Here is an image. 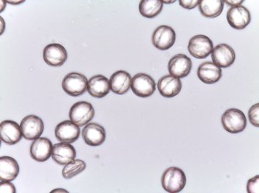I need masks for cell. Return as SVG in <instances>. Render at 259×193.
Segmentation results:
<instances>
[{"label":"cell","instance_id":"20","mask_svg":"<svg viewBox=\"0 0 259 193\" xmlns=\"http://www.w3.org/2000/svg\"><path fill=\"white\" fill-rule=\"evenodd\" d=\"M132 76L125 71H118L110 78L111 91L118 95H123L129 91L132 86Z\"/></svg>","mask_w":259,"mask_h":193},{"label":"cell","instance_id":"27","mask_svg":"<svg viewBox=\"0 0 259 193\" xmlns=\"http://www.w3.org/2000/svg\"><path fill=\"white\" fill-rule=\"evenodd\" d=\"M259 176L256 175L249 179L247 182V191L250 193H258Z\"/></svg>","mask_w":259,"mask_h":193},{"label":"cell","instance_id":"23","mask_svg":"<svg viewBox=\"0 0 259 193\" xmlns=\"http://www.w3.org/2000/svg\"><path fill=\"white\" fill-rule=\"evenodd\" d=\"M224 9V1L222 0H203L199 4V10L204 17L215 18L221 16Z\"/></svg>","mask_w":259,"mask_h":193},{"label":"cell","instance_id":"30","mask_svg":"<svg viewBox=\"0 0 259 193\" xmlns=\"http://www.w3.org/2000/svg\"><path fill=\"white\" fill-rule=\"evenodd\" d=\"M244 3V1L241 0V1H225L224 4H227V5H229L231 7H234V6H241L242 4Z\"/></svg>","mask_w":259,"mask_h":193},{"label":"cell","instance_id":"18","mask_svg":"<svg viewBox=\"0 0 259 193\" xmlns=\"http://www.w3.org/2000/svg\"><path fill=\"white\" fill-rule=\"evenodd\" d=\"M76 157V150L70 143H56L54 145L52 159L57 164L65 166L74 161Z\"/></svg>","mask_w":259,"mask_h":193},{"label":"cell","instance_id":"2","mask_svg":"<svg viewBox=\"0 0 259 193\" xmlns=\"http://www.w3.org/2000/svg\"><path fill=\"white\" fill-rule=\"evenodd\" d=\"M221 123L225 130L232 134H238L246 128L247 120L243 111L238 109H229L221 117Z\"/></svg>","mask_w":259,"mask_h":193},{"label":"cell","instance_id":"31","mask_svg":"<svg viewBox=\"0 0 259 193\" xmlns=\"http://www.w3.org/2000/svg\"><path fill=\"white\" fill-rule=\"evenodd\" d=\"M1 35L3 34L4 32V29H5V28H6V25H5V21H4L3 18H1Z\"/></svg>","mask_w":259,"mask_h":193},{"label":"cell","instance_id":"6","mask_svg":"<svg viewBox=\"0 0 259 193\" xmlns=\"http://www.w3.org/2000/svg\"><path fill=\"white\" fill-rule=\"evenodd\" d=\"M20 128L24 138L30 140H36L44 133L45 124L40 117L30 115L22 120Z\"/></svg>","mask_w":259,"mask_h":193},{"label":"cell","instance_id":"19","mask_svg":"<svg viewBox=\"0 0 259 193\" xmlns=\"http://www.w3.org/2000/svg\"><path fill=\"white\" fill-rule=\"evenodd\" d=\"M157 88L160 94L164 98H174L182 90V82L178 78L172 75H165L159 79Z\"/></svg>","mask_w":259,"mask_h":193},{"label":"cell","instance_id":"35","mask_svg":"<svg viewBox=\"0 0 259 193\" xmlns=\"http://www.w3.org/2000/svg\"><path fill=\"white\" fill-rule=\"evenodd\" d=\"M175 2H176V1H168V2H166V1H162L163 5H164V4H173L175 3Z\"/></svg>","mask_w":259,"mask_h":193},{"label":"cell","instance_id":"9","mask_svg":"<svg viewBox=\"0 0 259 193\" xmlns=\"http://www.w3.org/2000/svg\"><path fill=\"white\" fill-rule=\"evenodd\" d=\"M168 69L172 76L178 79L185 78L191 72V59L183 54L177 55L168 62Z\"/></svg>","mask_w":259,"mask_h":193},{"label":"cell","instance_id":"22","mask_svg":"<svg viewBox=\"0 0 259 193\" xmlns=\"http://www.w3.org/2000/svg\"><path fill=\"white\" fill-rule=\"evenodd\" d=\"M111 91L110 80L103 75H95L89 80L88 91L94 98L102 99Z\"/></svg>","mask_w":259,"mask_h":193},{"label":"cell","instance_id":"21","mask_svg":"<svg viewBox=\"0 0 259 193\" xmlns=\"http://www.w3.org/2000/svg\"><path fill=\"white\" fill-rule=\"evenodd\" d=\"M20 168L18 161L10 156L0 158V181H12L18 177Z\"/></svg>","mask_w":259,"mask_h":193},{"label":"cell","instance_id":"29","mask_svg":"<svg viewBox=\"0 0 259 193\" xmlns=\"http://www.w3.org/2000/svg\"><path fill=\"white\" fill-rule=\"evenodd\" d=\"M179 4L180 6L183 7V8H185V9L192 10L195 8V7H197L200 2L199 1H195V0H189V1L180 0Z\"/></svg>","mask_w":259,"mask_h":193},{"label":"cell","instance_id":"26","mask_svg":"<svg viewBox=\"0 0 259 193\" xmlns=\"http://www.w3.org/2000/svg\"><path fill=\"white\" fill-rule=\"evenodd\" d=\"M250 123L255 127H259V104H256L250 107L248 112Z\"/></svg>","mask_w":259,"mask_h":193},{"label":"cell","instance_id":"33","mask_svg":"<svg viewBox=\"0 0 259 193\" xmlns=\"http://www.w3.org/2000/svg\"><path fill=\"white\" fill-rule=\"evenodd\" d=\"M57 191H63V192H68L67 190H63V189H56V190H53L51 192H57Z\"/></svg>","mask_w":259,"mask_h":193},{"label":"cell","instance_id":"7","mask_svg":"<svg viewBox=\"0 0 259 193\" xmlns=\"http://www.w3.org/2000/svg\"><path fill=\"white\" fill-rule=\"evenodd\" d=\"M131 88L137 96L148 98L156 91V82L146 73H138L133 78Z\"/></svg>","mask_w":259,"mask_h":193},{"label":"cell","instance_id":"8","mask_svg":"<svg viewBox=\"0 0 259 193\" xmlns=\"http://www.w3.org/2000/svg\"><path fill=\"white\" fill-rule=\"evenodd\" d=\"M176 32L171 27L162 25L157 27L152 35V43L160 50H168L176 42Z\"/></svg>","mask_w":259,"mask_h":193},{"label":"cell","instance_id":"25","mask_svg":"<svg viewBox=\"0 0 259 193\" xmlns=\"http://www.w3.org/2000/svg\"><path fill=\"white\" fill-rule=\"evenodd\" d=\"M87 165L81 160H74L70 163L65 165L64 168L62 169V176L66 179H70L74 176L80 174L85 169Z\"/></svg>","mask_w":259,"mask_h":193},{"label":"cell","instance_id":"34","mask_svg":"<svg viewBox=\"0 0 259 193\" xmlns=\"http://www.w3.org/2000/svg\"><path fill=\"white\" fill-rule=\"evenodd\" d=\"M6 2H5V1H1V12H3L4 9H5V7H6Z\"/></svg>","mask_w":259,"mask_h":193},{"label":"cell","instance_id":"5","mask_svg":"<svg viewBox=\"0 0 259 193\" xmlns=\"http://www.w3.org/2000/svg\"><path fill=\"white\" fill-rule=\"evenodd\" d=\"M189 52L196 59H205L212 53L213 44L209 37L204 35L193 36L189 42Z\"/></svg>","mask_w":259,"mask_h":193},{"label":"cell","instance_id":"17","mask_svg":"<svg viewBox=\"0 0 259 193\" xmlns=\"http://www.w3.org/2000/svg\"><path fill=\"white\" fill-rule=\"evenodd\" d=\"M197 75L201 82L205 84H214L221 79L222 70L213 62H203L198 68Z\"/></svg>","mask_w":259,"mask_h":193},{"label":"cell","instance_id":"11","mask_svg":"<svg viewBox=\"0 0 259 193\" xmlns=\"http://www.w3.org/2000/svg\"><path fill=\"white\" fill-rule=\"evenodd\" d=\"M55 134L56 139L61 142L73 143L80 137V127L72 121H63L56 126Z\"/></svg>","mask_w":259,"mask_h":193},{"label":"cell","instance_id":"28","mask_svg":"<svg viewBox=\"0 0 259 193\" xmlns=\"http://www.w3.org/2000/svg\"><path fill=\"white\" fill-rule=\"evenodd\" d=\"M0 191H1V193H15V185L12 184L11 181L1 182Z\"/></svg>","mask_w":259,"mask_h":193},{"label":"cell","instance_id":"1","mask_svg":"<svg viewBox=\"0 0 259 193\" xmlns=\"http://www.w3.org/2000/svg\"><path fill=\"white\" fill-rule=\"evenodd\" d=\"M162 185L167 192L182 191L186 185V175L178 167H168L162 176Z\"/></svg>","mask_w":259,"mask_h":193},{"label":"cell","instance_id":"16","mask_svg":"<svg viewBox=\"0 0 259 193\" xmlns=\"http://www.w3.org/2000/svg\"><path fill=\"white\" fill-rule=\"evenodd\" d=\"M20 126L12 120L4 121L0 124V137L5 143L15 145L22 139Z\"/></svg>","mask_w":259,"mask_h":193},{"label":"cell","instance_id":"4","mask_svg":"<svg viewBox=\"0 0 259 193\" xmlns=\"http://www.w3.org/2000/svg\"><path fill=\"white\" fill-rule=\"evenodd\" d=\"M95 115V108L90 103L85 101L74 104L69 111L70 121L79 127L88 124L94 118Z\"/></svg>","mask_w":259,"mask_h":193},{"label":"cell","instance_id":"10","mask_svg":"<svg viewBox=\"0 0 259 193\" xmlns=\"http://www.w3.org/2000/svg\"><path fill=\"white\" fill-rule=\"evenodd\" d=\"M68 59V52L62 45L51 43L44 50V60L51 67H61Z\"/></svg>","mask_w":259,"mask_h":193},{"label":"cell","instance_id":"14","mask_svg":"<svg viewBox=\"0 0 259 193\" xmlns=\"http://www.w3.org/2000/svg\"><path fill=\"white\" fill-rule=\"evenodd\" d=\"M83 139L85 143L92 147L102 145L106 140V130L98 123H88L82 130Z\"/></svg>","mask_w":259,"mask_h":193},{"label":"cell","instance_id":"24","mask_svg":"<svg viewBox=\"0 0 259 193\" xmlns=\"http://www.w3.org/2000/svg\"><path fill=\"white\" fill-rule=\"evenodd\" d=\"M163 8L162 1L159 0H143L139 4L140 14L147 18H156Z\"/></svg>","mask_w":259,"mask_h":193},{"label":"cell","instance_id":"12","mask_svg":"<svg viewBox=\"0 0 259 193\" xmlns=\"http://www.w3.org/2000/svg\"><path fill=\"white\" fill-rule=\"evenodd\" d=\"M211 54L212 62L221 68H229L235 62V52L233 47L227 44H219L213 47Z\"/></svg>","mask_w":259,"mask_h":193},{"label":"cell","instance_id":"15","mask_svg":"<svg viewBox=\"0 0 259 193\" xmlns=\"http://www.w3.org/2000/svg\"><path fill=\"white\" fill-rule=\"evenodd\" d=\"M53 147L50 139L39 137L30 146V156L38 162L48 161L52 156Z\"/></svg>","mask_w":259,"mask_h":193},{"label":"cell","instance_id":"13","mask_svg":"<svg viewBox=\"0 0 259 193\" xmlns=\"http://www.w3.org/2000/svg\"><path fill=\"white\" fill-rule=\"evenodd\" d=\"M227 18L230 26L235 29H244L250 23V12L243 6L231 7L227 12Z\"/></svg>","mask_w":259,"mask_h":193},{"label":"cell","instance_id":"3","mask_svg":"<svg viewBox=\"0 0 259 193\" xmlns=\"http://www.w3.org/2000/svg\"><path fill=\"white\" fill-rule=\"evenodd\" d=\"M89 80L87 77L79 73L67 74L62 81V89L66 93L72 96H78L88 91Z\"/></svg>","mask_w":259,"mask_h":193},{"label":"cell","instance_id":"32","mask_svg":"<svg viewBox=\"0 0 259 193\" xmlns=\"http://www.w3.org/2000/svg\"><path fill=\"white\" fill-rule=\"evenodd\" d=\"M7 3L12 4V5H19V4L24 3V1H7Z\"/></svg>","mask_w":259,"mask_h":193}]
</instances>
